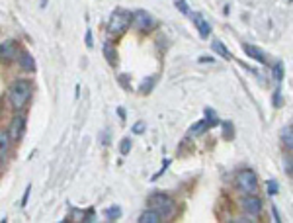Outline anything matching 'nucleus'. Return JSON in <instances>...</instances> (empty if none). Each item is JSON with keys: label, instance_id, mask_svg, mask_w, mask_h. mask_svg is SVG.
<instances>
[{"label": "nucleus", "instance_id": "27", "mask_svg": "<svg viewBox=\"0 0 293 223\" xmlns=\"http://www.w3.org/2000/svg\"><path fill=\"white\" fill-rule=\"evenodd\" d=\"M223 133H225V137H227V135L233 137V127H231V123H225V125H223Z\"/></svg>", "mask_w": 293, "mask_h": 223}, {"label": "nucleus", "instance_id": "23", "mask_svg": "<svg viewBox=\"0 0 293 223\" xmlns=\"http://www.w3.org/2000/svg\"><path fill=\"white\" fill-rule=\"evenodd\" d=\"M278 192H279L278 182H276V180H268V194H270V196H276Z\"/></svg>", "mask_w": 293, "mask_h": 223}, {"label": "nucleus", "instance_id": "6", "mask_svg": "<svg viewBox=\"0 0 293 223\" xmlns=\"http://www.w3.org/2000/svg\"><path fill=\"white\" fill-rule=\"evenodd\" d=\"M133 26L141 31H149L155 26V18L145 10H139V12L133 14Z\"/></svg>", "mask_w": 293, "mask_h": 223}, {"label": "nucleus", "instance_id": "31", "mask_svg": "<svg viewBox=\"0 0 293 223\" xmlns=\"http://www.w3.org/2000/svg\"><path fill=\"white\" fill-rule=\"evenodd\" d=\"M200 63H213V57H200Z\"/></svg>", "mask_w": 293, "mask_h": 223}, {"label": "nucleus", "instance_id": "17", "mask_svg": "<svg viewBox=\"0 0 293 223\" xmlns=\"http://www.w3.org/2000/svg\"><path fill=\"white\" fill-rule=\"evenodd\" d=\"M211 127V123H209V119L205 118V119H200V121H196L193 125L190 127V133L191 135H200V133H204L205 129H209Z\"/></svg>", "mask_w": 293, "mask_h": 223}, {"label": "nucleus", "instance_id": "22", "mask_svg": "<svg viewBox=\"0 0 293 223\" xmlns=\"http://www.w3.org/2000/svg\"><path fill=\"white\" fill-rule=\"evenodd\" d=\"M272 102H274V108H279V106H281V88H279V84H278V88L274 90V98H272Z\"/></svg>", "mask_w": 293, "mask_h": 223}, {"label": "nucleus", "instance_id": "9", "mask_svg": "<svg viewBox=\"0 0 293 223\" xmlns=\"http://www.w3.org/2000/svg\"><path fill=\"white\" fill-rule=\"evenodd\" d=\"M14 57H16L14 41H10V39L2 41V45H0V59H2V63H8V61H12Z\"/></svg>", "mask_w": 293, "mask_h": 223}, {"label": "nucleus", "instance_id": "33", "mask_svg": "<svg viewBox=\"0 0 293 223\" xmlns=\"http://www.w3.org/2000/svg\"><path fill=\"white\" fill-rule=\"evenodd\" d=\"M287 172H291V174H293V159L289 161V170H287Z\"/></svg>", "mask_w": 293, "mask_h": 223}, {"label": "nucleus", "instance_id": "4", "mask_svg": "<svg viewBox=\"0 0 293 223\" xmlns=\"http://www.w3.org/2000/svg\"><path fill=\"white\" fill-rule=\"evenodd\" d=\"M131 22H133V14L125 12V10H117V12L112 14L110 22H108V30H110V33H123Z\"/></svg>", "mask_w": 293, "mask_h": 223}, {"label": "nucleus", "instance_id": "21", "mask_svg": "<svg viewBox=\"0 0 293 223\" xmlns=\"http://www.w3.org/2000/svg\"><path fill=\"white\" fill-rule=\"evenodd\" d=\"M155 80H157V78H155V76H153V78H151V80H149V78H146L145 82H143V84H141V86H139V92H141V94H146V92H149V90L153 88V84H155Z\"/></svg>", "mask_w": 293, "mask_h": 223}, {"label": "nucleus", "instance_id": "1", "mask_svg": "<svg viewBox=\"0 0 293 223\" xmlns=\"http://www.w3.org/2000/svg\"><path fill=\"white\" fill-rule=\"evenodd\" d=\"M31 92H33V86L31 82L26 80V78H18L10 84V90H8V98H10V104L14 108L16 112L24 110L26 104L29 102L31 98Z\"/></svg>", "mask_w": 293, "mask_h": 223}, {"label": "nucleus", "instance_id": "28", "mask_svg": "<svg viewBox=\"0 0 293 223\" xmlns=\"http://www.w3.org/2000/svg\"><path fill=\"white\" fill-rule=\"evenodd\" d=\"M168 166H170V161H164V164H162V168H161V170H159V172H157V174H155V176H153V180L159 179V176H161V174H162V172H164V170H166V168H168Z\"/></svg>", "mask_w": 293, "mask_h": 223}, {"label": "nucleus", "instance_id": "19", "mask_svg": "<svg viewBox=\"0 0 293 223\" xmlns=\"http://www.w3.org/2000/svg\"><path fill=\"white\" fill-rule=\"evenodd\" d=\"M119 215H121V209L117 208V206H112V208L106 211L108 221H116V219H119Z\"/></svg>", "mask_w": 293, "mask_h": 223}, {"label": "nucleus", "instance_id": "26", "mask_svg": "<svg viewBox=\"0 0 293 223\" xmlns=\"http://www.w3.org/2000/svg\"><path fill=\"white\" fill-rule=\"evenodd\" d=\"M143 131H145V123H143V121H139V123L133 127V133H143Z\"/></svg>", "mask_w": 293, "mask_h": 223}, {"label": "nucleus", "instance_id": "3", "mask_svg": "<svg viewBox=\"0 0 293 223\" xmlns=\"http://www.w3.org/2000/svg\"><path fill=\"white\" fill-rule=\"evenodd\" d=\"M236 186L242 194H254L258 190V176L254 170L245 168L236 174Z\"/></svg>", "mask_w": 293, "mask_h": 223}, {"label": "nucleus", "instance_id": "20", "mask_svg": "<svg viewBox=\"0 0 293 223\" xmlns=\"http://www.w3.org/2000/svg\"><path fill=\"white\" fill-rule=\"evenodd\" d=\"M176 8H178L184 16H191V10H190V6H188L186 0H176Z\"/></svg>", "mask_w": 293, "mask_h": 223}, {"label": "nucleus", "instance_id": "18", "mask_svg": "<svg viewBox=\"0 0 293 223\" xmlns=\"http://www.w3.org/2000/svg\"><path fill=\"white\" fill-rule=\"evenodd\" d=\"M283 76H285V67H283V63L278 61L276 65H274V80L281 84V80H283Z\"/></svg>", "mask_w": 293, "mask_h": 223}, {"label": "nucleus", "instance_id": "29", "mask_svg": "<svg viewBox=\"0 0 293 223\" xmlns=\"http://www.w3.org/2000/svg\"><path fill=\"white\" fill-rule=\"evenodd\" d=\"M29 192H31V186H28V188H26V194H24V198H22V206H24V208H26V206H28V198H29Z\"/></svg>", "mask_w": 293, "mask_h": 223}, {"label": "nucleus", "instance_id": "15", "mask_svg": "<svg viewBox=\"0 0 293 223\" xmlns=\"http://www.w3.org/2000/svg\"><path fill=\"white\" fill-rule=\"evenodd\" d=\"M102 49H104V57H106V61H108L110 65H116V63H117V51H116V47H114V45L108 41V43H104Z\"/></svg>", "mask_w": 293, "mask_h": 223}, {"label": "nucleus", "instance_id": "11", "mask_svg": "<svg viewBox=\"0 0 293 223\" xmlns=\"http://www.w3.org/2000/svg\"><path fill=\"white\" fill-rule=\"evenodd\" d=\"M242 49H245V53L249 55L250 59L258 61V63H262V65H266V63H268V61H266V55H264L262 51L258 49V47H254V45H250V43H245V45H242Z\"/></svg>", "mask_w": 293, "mask_h": 223}, {"label": "nucleus", "instance_id": "16", "mask_svg": "<svg viewBox=\"0 0 293 223\" xmlns=\"http://www.w3.org/2000/svg\"><path fill=\"white\" fill-rule=\"evenodd\" d=\"M211 49H213V51H217L221 57H223V59H233L231 51H229V49H227L225 45L221 43L219 39H213V41H211Z\"/></svg>", "mask_w": 293, "mask_h": 223}, {"label": "nucleus", "instance_id": "2", "mask_svg": "<svg viewBox=\"0 0 293 223\" xmlns=\"http://www.w3.org/2000/svg\"><path fill=\"white\" fill-rule=\"evenodd\" d=\"M149 206L153 209H157L164 219L172 217L176 213V202L170 198V196H166V194H153V196L149 198Z\"/></svg>", "mask_w": 293, "mask_h": 223}, {"label": "nucleus", "instance_id": "24", "mask_svg": "<svg viewBox=\"0 0 293 223\" xmlns=\"http://www.w3.org/2000/svg\"><path fill=\"white\" fill-rule=\"evenodd\" d=\"M131 151V139H123L121 141V155H129Z\"/></svg>", "mask_w": 293, "mask_h": 223}, {"label": "nucleus", "instance_id": "8", "mask_svg": "<svg viewBox=\"0 0 293 223\" xmlns=\"http://www.w3.org/2000/svg\"><path fill=\"white\" fill-rule=\"evenodd\" d=\"M191 20H193V24H196V30L200 31V37L207 39V37H209V33H211V26L205 22L204 16L196 12V14H191Z\"/></svg>", "mask_w": 293, "mask_h": 223}, {"label": "nucleus", "instance_id": "12", "mask_svg": "<svg viewBox=\"0 0 293 223\" xmlns=\"http://www.w3.org/2000/svg\"><path fill=\"white\" fill-rule=\"evenodd\" d=\"M8 137H10L8 129L0 131V159H2V164L6 163V157H8Z\"/></svg>", "mask_w": 293, "mask_h": 223}, {"label": "nucleus", "instance_id": "7", "mask_svg": "<svg viewBox=\"0 0 293 223\" xmlns=\"http://www.w3.org/2000/svg\"><path fill=\"white\" fill-rule=\"evenodd\" d=\"M24 129H26V118L22 116H14L10 125H8V131H10V139L14 141H20V137L24 135Z\"/></svg>", "mask_w": 293, "mask_h": 223}, {"label": "nucleus", "instance_id": "30", "mask_svg": "<svg viewBox=\"0 0 293 223\" xmlns=\"http://www.w3.org/2000/svg\"><path fill=\"white\" fill-rule=\"evenodd\" d=\"M272 213H274V219H276V221H281V217L278 215V209H276V206L272 208Z\"/></svg>", "mask_w": 293, "mask_h": 223}, {"label": "nucleus", "instance_id": "5", "mask_svg": "<svg viewBox=\"0 0 293 223\" xmlns=\"http://www.w3.org/2000/svg\"><path fill=\"white\" fill-rule=\"evenodd\" d=\"M240 206H242V209L249 215H260V211H262V200L258 196H254V194H247L240 200Z\"/></svg>", "mask_w": 293, "mask_h": 223}, {"label": "nucleus", "instance_id": "32", "mask_svg": "<svg viewBox=\"0 0 293 223\" xmlns=\"http://www.w3.org/2000/svg\"><path fill=\"white\" fill-rule=\"evenodd\" d=\"M117 114H119V118L125 119V112H123V108H117Z\"/></svg>", "mask_w": 293, "mask_h": 223}, {"label": "nucleus", "instance_id": "10", "mask_svg": "<svg viewBox=\"0 0 293 223\" xmlns=\"http://www.w3.org/2000/svg\"><path fill=\"white\" fill-rule=\"evenodd\" d=\"M164 217H162L161 213L157 211V209H146V211H143L139 217H137V221L139 223H161Z\"/></svg>", "mask_w": 293, "mask_h": 223}, {"label": "nucleus", "instance_id": "14", "mask_svg": "<svg viewBox=\"0 0 293 223\" xmlns=\"http://www.w3.org/2000/svg\"><path fill=\"white\" fill-rule=\"evenodd\" d=\"M279 139H281L283 147L289 149V151H293V125L283 127V129H281V135H279Z\"/></svg>", "mask_w": 293, "mask_h": 223}, {"label": "nucleus", "instance_id": "13", "mask_svg": "<svg viewBox=\"0 0 293 223\" xmlns=\"http://www.w3.org/2000/svg\"><path fill=\"white\" fill-rule=\"evenodd\" d=\"M20 67H22L26 73H33V71H35V63H33V57L29 55L28 51L20 53Z\"/></svg>", "mask_w": 293, "mask_h": 223}, {"label": "nucleus", "instance_id": "25", "mask_svg": "<svg viewBox=\"0 0 293 223\" xmlns=\"http://www.w3.org/2000/svg\"><path fill=\"white\" fill-rule=\"evenodd\" d=\"M84 41H86V47H94V37H92V30H86Z\"/></svg>", "mask_w": 293, "mask_h": 223}]
</instances>
